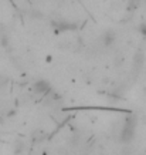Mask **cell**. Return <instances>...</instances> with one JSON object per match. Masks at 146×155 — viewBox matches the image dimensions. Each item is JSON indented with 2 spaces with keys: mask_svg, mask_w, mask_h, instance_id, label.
I'll return each instance as SVG.
<instances>
[{
  "mask_svg": "<svg viewBox=\"0 0 146 155\" xmlns=\"http://www.w3.org/2000/svg\"><path fill=\"white\" fill-rule=\"evenodd\" d=\"M135 127H136V122L135 118H128L125 121V125L121 130V140L123 142H131L135 137Z\"/></svg>",
  "mask_w": 146,
  "mask_h": 155,
  "instance_id": "1",
  "label": "cell"
},
{
  "mask_svg": "<svg viewBox=\"0 0 146 155\" xmlns=\"http://www.w3.org/2000/svg\"><path fill=\"white\" fill-rule=\"evenodd\" d=\"M115 38H116V34H115V31H113V30H105L101 40H102V44H104V46L109 47V46L115 41Z\"/></svg>",
  "mask_w": 146,
  "mask_h": 155,
  "instance_id": "2",
  "label": "cell"
},
{
  "mask_svg": "<svg viewBox=\"0 0 146 155\" xmlns=\"http://www.w3.org/2000/svg\"><path fill=\"white\" fill-rule=\"evenodd\" d=\"M34 90L37 91L38 94H44V93H47L48 84L46 83V81H37V83L34 84Z\"/></svg>",
  "mask_w": 146,
  "mask_h": 155,
  "instance_id": "3",
  "label": "cell"
},
{
  "mask_svg": "<svg viewBox=\"0 0 146 155\" xmlns=\"http://www.w3.org/2000/svg\"><path fill=\"white\" fill-rule=\"evenodd\" d=\"M23 150H24V144H23L21 141H17L16 144H14V151H16V154L21 152Z\"/></svg>",
  "mask_w": 146,
  "mask_h": 155,
  "instance_id": "4",
  "label": "cell"
}]
</instances>
